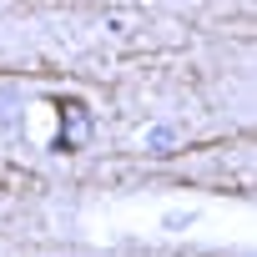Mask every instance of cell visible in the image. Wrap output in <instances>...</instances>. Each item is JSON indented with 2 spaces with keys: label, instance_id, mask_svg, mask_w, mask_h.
Masks as SVG:
<instances>
[{
  "label": "cell",
  "instance_id": "6da1fadb",
  "mask_svg": "<svg viewBox=\"0 0 257 257\" xmlns=\"http://www.w3.org/2000/svg\"><path fill=\"white\" fill-rule=\"evenodd\" d=\"M61 142H56V152H76V147H86V137H91V111L81 106V101H61Z\"/></svg>",
  "mask_w": 257,
  "mask_h": 257
}]
</instances>
